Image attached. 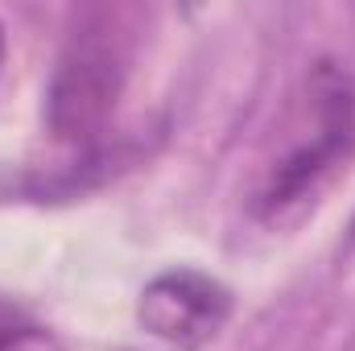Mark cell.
Masks as SVG:
<instances>
[{
	"label": "cell",
	"mask_w": 355,
	"mask_h": 351,
	"mask_svg": "<svg viewBox=\"0 0 355 351\" xmlns=\"http://www.w3.org/2000/svg\"><path fill=\"white\" fill-rule=\"evenodd\" d=\"M285 149L265 166L257 211L265 219H285L306 211L355 145V83L339 62H318L289 116Z\"/></svg>",
	"instance_id": "cell-1"
},
{
	"label": "cell",
	"mask_w": 355,
	"mask_h": 351,
	"mask_svg": "<svg viewBox=\"0 0 355 351\" xmlns=\"http://www.w3.org/2000/svg\"><path fill=\"white\" fill-rule=\"evenodd\" d=\"M128 54L112 25H83L62 46L50 87H46V128L62 145H91L124 91Z\"/></svg>",
	"instance_id": "cell-2"
},
{
	"label": "cell",
	"mask_w": 355,
	"mask_h": 351,
	"mask_svg": "<svg viewBox=\"0 0 355 351\" xmlns=\"http://www.w3.org/2000/svg\"><path fill=\"white\" fill-rule=\"evenodd\" d=\"M232 318V289L198 268L157 273L137 298V323L166 348H207Z\"/></svg>",
	"instance_id": "cell-3"
},
{
	"label": "cell",
	"mask_w": 355,
	"mask_h": 351,
	"mask_svg": "<svg viewBox=\"0 0 355 351\" xmlns=\"http://www.w3.org/2000/svg\"><path fill=\"white\" fill-rule=\"evenodd\" d=\"M0 351H67L58 343L54 331L21 318V314H8L0 310Z\"/></svg>",
	"instance_id": "cell-4"
},
{
	"label": "cell",
	"mask_w": 355,
	"mask_h": 351,
	"mask_svg": "<svg viewBox=\"0 0 355 351\" xmlns=\"http://www.w3.org/2000/svg\"><path fill=\"white\" fill-rule=\"evenodd\" d=\"M4 62H8V42H4V25H0V75H4Z\"/></svg>",
	"instance_id": "cell-5"
}]
</instances>
